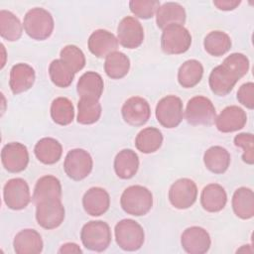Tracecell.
I'll list each match as a JSON object with an SVG mask.
<instances>
[{
	"label": "cell",
	"instance_id": "cell-3",
	"mask_svg": "<svg viewBox=\"0 0 254 254\" xmlns=\"http://www.w3.org/2000/svg\"><path fill=\"white\" fill-rule=\"evenodd\" d=\"M80 239L86 249L102 252L108 248L111 242L110 227L102 220H91L82 226Z\"/></svg>",
	"mask_w": 254,
	"mask_h": 254
},
{
	"label": "cell",
	"instance_id": "cell-43",
	"mask_svg": "<svg viewBox=\"0 0 254 254\" xmlns=\"http://www.w3.org/2000/svg\"><path fill=\"white\" fill-rule=\"evenodd\" d=\"M241 1L239 0H215L213 1V5L219 9V10H223V11H230V10H234L235 8H237L240 5Z\"/></svg>",
	"mask_w": 254,
	"mask_h": 254
},
{
	"label": "cell",
	"instance_id": "cell-21",
	"mask_svg": "<svg viewBox=\"0 0 254 254\" xmlns=\"http://www.w3.org/2000/svg\"><path fill=\"white\" fill-rule=\"evenodd\" d=\"M36 74L34 68L27 64H16L10 71L9 85L14 94L29 90L35 82Z\"/></svg>",
	"mask_w": 254,
	"mask_h": 254
},
{
	"label": "cell",
	"instance_id": "cell-16",
	"mask_svg": "<svg viewBox=\"0 0 254 254\" xmlns=\"http://www.w3.org/2000/svg\"><path fill=\"white\" fill-rule=\"evenodd\" d=\"M183 249L190 254H204L211 244L208 232L199 226H190L187 228L181 236Z\"/></svg>",
	"mask_w": 254,
	"mask_h": 254
},
{
	"label": "cell",
	"instance_id": "cell-13",
	"mask_svg": "<svg viewBox=\"0 0 254 254\" xmlns=\"http://www.w3.org/2000/svg\"><path fill=\"white\" fill-rule=\"evenodd\" d=\"M1 161L4 168L10 173H20L29 164L27 147L19 142L6 144L1 151Z\"/></svg>",
	"mask_w": 254,
	"mask_h": 254
},
{
	"label": "cell",
	"instance_id": "cell-33",
	"mask_svg": "<svg viewBox=\"0 0 254 254\" xmlns=\"http://www.w3.org/2000/svg\"><path fill=\"white\" fill-rule=\"evenodd\" d=\"M23 26L19 18L8 10L0 11V35L4 40L15 42L22 36Z\"/></svg>",
	"mask_w": 254,
	"mask_h": 254
},
{
	"label": "cell",
	"instance_id": "cell-23",
	"mask_svg": "<svg viewBox=\"0 0 254 254\" xmlns=\"http://www.w3.org/2000/svg\"><path fill=\"white\" fill-rule=\"evenodd\" d=\"M187 19L185 8L177 2H167L160 5L156 12V23L160 29L171 25H183Z\"/></svg>",
	"mask_w": 254,
	"mask_h": 254
},
{
	"label": "cell",
	"instance_id": "cell-38",
	"mask_svg": "<svg viewBox=\"0 0 254 254\" xmlns=\"http://www.w3.org/2000/svg\"><path fill=\"white\" fill-rule=\"evenodd\" d=\"M61 60L74 72H78L85 65V56L83 52L74 45L64 47L60 54Z\"/></svg>",
	"mask_w": 254,
	"mask_h": 254
},
{
	"label": "cell",
	"instance_id": "cell-25",
	"mask_svg": "<svg viewBox=\"0 0 254 254\" xmlns=\"http://www.w3.org/2000/svg\"><path fill=\"white\" fill-rule=\"evenodd\" d=\"M37 159L45 165H53L59 162L63 154L62 144L51 137L40 139L34 148Z\"/></svg>",
	"mask_w": 254,
	"mask_h": 254
},
{
	"label": "cell",
	"instance_id": "cell-11",
	"mask_svg": "<svg viewBox=\"0 0 254 254\" xmlns=\"http://www.w3.org/2000/svg\"><path fill=\"white\" fill-rule=\"evenodd\" d=\"M5 204L13 210L25 208L31 201L30 189L27 182L21 178L9 180L3 189Z\"/></svg>",
	"mask_w": 254,
	"mask_h": 254
},
{
	"label": "cell",
	"instance_id": "cell-32",
	"mask_svg": "<svg viewBox=\"0 0 254 254\" xmlns=\"http://www.w3.org/2000/svg\"><path fill=\"white\" fill-rule=\"evenodd\" d=\"M129 68L130 60L124 53L115 51L105 58L104 71L112 79L124 77L128 73Z\"/></svg>",
	"mask_w": 254,
	"mask_h": 254
},
{
	"label": "cell",
	"instance_id": "cell-44",
	"mask_svg": "<svg viewBox=\"0 0 254 254\" xmlns=\"http://www.w3.org/2000/svg\"><path fill=\"white\" fill-rule=\"evenodd\" d=\"M59 253L64 254V253H82V250L80 249V247L72 242H68V243H64L61 246V248L58 251Z\"/></svg>",
	"mask_w": 254,
	"mask_h": 254
},
{
	"label": "cell",
	"instance_id": "cell-40",
	"mask_svg": "<svg viewBox=\"0 0 254 254\" xmlns=\"http://www.w3.org/2000/svg\"><path fill=\"white\" fill-rule=\"evenodd\" d=\"M254 138L251 133H239L234 137V145L243 149L242 160L248 165L254 164Z\"/></svg>",
	"mask_w": 254,
	"mask_h": 254
},
{
	"label": "cell",
	"instance_id": "cell-31",
	"mask_svg": "<svg viewBox=\"0 0 254 254\" xmlns=\"http://www.w3.org/2000/svg\"><path fill=\"white\" fill-rule=\"evenodd\" d=\"M163 143L162 132L155 127H147L141 130L135 139L138 151L144 154L154 153L160 149Z\"/></svg>",
	"mask_w": 254,
	"mask_h": 254
},
{
	"label": "cell",
	"instance_id": "cell-37",
	"mask_svg": "<svg viewBox=\"0 0 254 254\" xmlns=\"http://www.w3.org/2000/svg\"><path fill=\"white\" fill-rule=\"evenodd\" d=\"M49 74L53 83L63 88L69 86L74 77V72L61 59L50 64Z\"/></svg>",
	"mask_w": 254,
	"mask_h": 254
},
{
	"label": "cell",
	"instance_id": "cell-30",
	"mask_svg": "<svg viewBox=\"0 0 254 254\" xmlns=\"http://www.w3.org/2000/svg\"><path fill=\"white\" fill-rule=\"evenodd\" d=\"M203 66L196 60L186 61L178 70V81L185 88L195 86L202 78Z\"/></svg>",
	"mask_w": 254,
	"mask_h": 254
},
{
	"label": "cell",
	"instance_id": "cell-17",
	"mask_svg": "<svg viewBox=\"0 0 254 254\" xmlns=\"http://www.w3.org/2000/svg\"><path fill=\"white\" fill-rule=\"evenodd\" d=\"M215 126L222 133H231L242 129L247 122L246 112L236 106L230 105L225 107L220 114L215 117Z\"/></svg>",
	"mask_w": 254,
	"mask_h": 254
},
{
	"label": "cell",
	"instance_id": "cell-39",
	"mask_svg": "<svg viewBox=\"0 0 254 254\" xmlns=\"http://www.w3.org/2000/svg\"><path fill=\"white\" fill-rule=\"evenodd\" d=\"M160 7V2L157 0H131L129 2L130 11L141 19H150Z\"/></svg>",
	"mask_w": 254,
	"mask_h": 254
},
{
	"label": "cell",
	"instance_id": "cell-36",
	"mask_svg": "<svg viewBox=\"0 0 254 254\" xmlns=\"http://www.w3.org/2000/svg\"><path fill=\"white\" fill-rule=\"evenodd\" d=\"M77 122L83 125L93 124L101 116V104L98 99L80 97L77 103Z\"/></svg>",
	"mask_w": 254,
	"mask_h": 254
},
{
	"label": "cell",
	"instance_id": "cell-1",
	"mask_svg": "<svg viewBox=\"0 0 254 254\" xmlns=\"http://www.w3.org/2000/svg\"><path fill=\"white\" fill-rule=\"evenodd\" d=\"M120 204L126 213L134 216H142L151 210L153 206V194L143 186H130L122 192Z\"/></svg>",
	"mask_w": 254,
	"mask_h": 254
},
{
	"label": "cell",
	"instance_id": "cell-8",
	"mask_svg": "<svg viewBox=\"0 0 254 254\" xmlns=\"http://www.w3.org/2000/svg\"><path fill=\"white\" fill-rule=\"evenodd\" d=\"M183 102L176 95H168L163 97L156 106V118L158 122L165 128H175L180 125L183 120Z\"/></svg>",
	"mask_w": 254,
	"mask_h": 254
},
{
	"label": "cell",
	"instance_id": "cell-24",
	"mask_svg": "<svg viewBox=\"0 0 254 254\" xmlns=\"http://www.w3.org/2000/svg\"><path fill=\"white\" fill-rule=\"evenodd\" d=\"M226 202V191L218 184H209L201 190L200 203L203 209L208 212H218L222 210Z\"/></svg>",
	"mask_w": 254,
	"mask_h": 254
},
{
	"label": "cell",
	"instance_id": "cell-18",
	"mask_svg": "<svg viewBox=\"0 0 254 254\" xmlns=\"http://www.w3.org/2000/svg\"><path fill=\"white\" fill-rule=\"evenodd\" d=\"M117 38L109 31L95 30L88 38V50L97 58H106L118 48Z\"/></svg>",
	"mask_w": 254,
	"mask_h": 254
},
{
	"label": "cell",
	"instance_id": "cell-2",
	"mask_svg": "<svg viewBox=\"0 0 254 254\" xmlns=\"http://www.w3.org/2000/svg\"><path fill=\"white\" fill-rule=\"evenodd\" d=\"M54 26L52 14L44 8H32L24 17L23 27L25 32L30 38L37 41L48 39L53 33Z\"/></svg>",
	"mask_w": 254,
	"mask_h": 254
},
{
	"label": "cell",
	"instance_id": "cell-35",
	"mask_svg": "<svg viewBox=\"0 0 254 254\" xmlns=\"http://www.w3.org/2000/svg\"><path fill=\"white\" fill-rule=\"evenodd\" d=\"M51 117L59 125L65 126L72 122L74 118V107L72 102L66 97H57L51 104Z\"/></svg>",
	"mask_w": 254,
	"mask_h": 254
},
{
	"label": "cell",
	"instance_id": "cell-26",
	"mask_svg": "<svg viewBox=\"0 0 254 254\" xmlns=\"http://www.w3.org/2000/svg\"><path fill=\"white\" fill-rule=\"evenodd\" d=\"M139 169L138 155L131 149L121 150L114 159V171L118 178L128 180L133 178Z\"/></svg>",
	"mask_w": 254,
	"mask_h": 254
},
{
	"label": "cell",
	"instance_id": "cell-22",
	"mask_svg": "<svg viewBox=\"0 0 254 254\" xmlns=\"http://www.w3.org/2000/svg\"><path fill=\"white\" fill-rule=\"evenodd\" d=\"M14 251L17 254H39L43 251V239L35 229L19 231L13 240Z\"/></svg>",
	"mask_w": 254,
	"mask_h": 254
},
{
	"label": "cell",
	"instance_id": "cell-9",
	"mask_svg": "<svg viewBox=\"0 0 254 254\" xmlns=\"http://www.w3.org/2000/svg\"><path fill=\"white\" fill-rule=\"evenodd\" d=\"M65 210L62 199L45 200L36 204V219L38 224L45 229L59 227L64 219Z\"/></svg>",
	"mask_w": 254,
	"mask_h": 254
},
{
	"label": "cell",
	"instance_id": "cell-27",
	"mask_svg": "<svg viewBox=\"0 0 254 254\" xmlns=\"http://www.w3.org/2000/svg\"><path fill=\"white\" fill-rule=\"evenodd\" d=\"M104 83L101 75L95 71H86L78 79L76 91L80 97L99 99L102 95Z\"/></svg>",
	"mask_w": 254,
	"mask_h": 254
},
{
	"label": "cell",
	"instance_id": "cell-42",
	"mask_svg": "<svg viewBox=\"0 0 254 254\" xmlns=\"http://www.w3.org/2000/svg\"><path fill=\"white\" fill-rule=\"evenodd\" d=\"M238 101L248 109L254 108V83L249 81L242 84L237 91Z\"/></svg>",
	"mask_w": 254,
	"mask_h": 254
},
{
	"label": "cell",
	"instance_id": "cell-20",
	"mask_svg": "<svg viewBox=\"0 0 254 254\" xmlns=\"http://www.w3.org/2000/svg\"><path fill=\"white\" fill-rule=\"evenodd\" d=\"M32 199L35 204L45 200L62 199V185L60 180L51 175L41 177L35 185Z\"/></svg>",
	"mask_w": 254,
	"mask_h": 254
},
{
	"label": "cell",
	"instance_id": "cell-10",
	"mask_svg": "<svg viewBox=\"0 0 254 254\" xmlns=\"http://www.w3.org/2000/svg\"><path fill=\"white\" fill-rule=\"evenodd\" d=\"M197 188L195 183L188 178L177 180L169 190V200L178 209H187L196 200Z\"/></svg>",
	"mask_w": 254,
	"mask_h": 254
},
{
	"label": "cell",
	"instance_id": "cell-34",
	"mask_svg": "<svg viewBox=\"0 0 254 254\" xmlns=\"http://www.w3.org/2000/svg\"><path fill=\"white\" fill-rule=\"evenodd\" d=\"M203 47L210 56L220 57L230 50L231 39L222 31H211L205 36Z\"/></svg>",
	"mask_w": 254,
	"mask_h": 254
},
{
	"label": "cell",
	"instance_id": "cell-6",
	"mask_svg": "<svg viewBox=\"0 0 254 254\" xmlns=\"http://www.w3.org/2000/svg\"><path fill=\"white\" fill-rule=\"evenodd\" d=\"M185 117L190 125H210L216 117L215 107L209 98L197 95L188 101Z\"/></svg>",
	"mask_w": 254,
	"mask_h": 254
},
{
	"label": "cell",
	"instance_id": "cell-12",
	"mask_svg": "<svg viewBox=\"0 0 254 254\" xmlns=\"http://www.w3.org/2000/svg\"><path fill=\"white\" fill-rule=\"evenodd\" d=\"M117 40L126 49H136L144 41V30L141 23L134 17L123 18L117 27Z\"/></svg>",
	"mask_w": 254,
	"mask_h": 254
},
{
	"label": "cell",
	"instance_id": "cell-15",
	"mask_svg": "<svg viewBox=\"0 0 254 254\" xmlns=\"http://www.w3.org/2000/svg\"><path fill=\"white\" fill-rule=\"evenodd\" d=\"M122 117L131 126H142L151 116V108L148 101L140 96L128 98L121 109Z\"/></svg>",
	"mask_w": 254,
	"mask_h": 254
},
{
	"label": "cell",
	"instance_id": "cell-29",
	"mask_svg": "<svg viewBox=\"0 0 254 254\" xmlns=\"http://www.w3.org/2000/svg\"><path fill=\"white\" fill-rule=\"evenodd\" d=\"M203 163L211 173L223 174L230 165V154L221 146H212L204 152Z\"/></svg>",
	"mask_w": 254,
	"mask_h": 254
},
{
	"label": "cell",
	"instance_id": "cell-41",
	"mask_svg": "<svg viewBox=\"0 0 254 254\" xmlns=\"http://www.w3.org/2000/svg\"><path fill=\"white\" fill-rule=\"evenodd\" d=\"M223 64L234 70L241 78L248 72L249 60L248 58L240 53H233L224 59Z\"/></svg>",
	"mask_w": 254,
	"mask_h": 254
},
{
	"label": "cell",
	"instance_id": "cell-28",
	"mask_svg": "<svg viewBox=\"0 0 254 254\" xmlns=\"http://www.w3.org/2000/svg\"><path fill=\"white\" fill-rule=\"evenodd\" d=\"M232 208L236 216L241 219H250L254 215V193L246 187L237 189L232 196Z\"/></svg>",
	"mask_w": 254,
	"mask_h": 254
},
{
	"label": "cell",
	"instance_id": "cell-7",
	"mask_svg": "<svg viewBox=\"0 0 254 254\" xmlns=\"http://www.w3.org/2000/svg\"><path fill=\"white\" fill-rule=\"evenodd\" d=\"M93 161L90 154L83 149L70 150L64 162V169L68 178L73 181L85 179L92 171Z\"/></svg>",
	"mask_w": 254,
	"mask_h": 254
},
{
	"label": "cell",
	"instance_id": "cell-14",
	"mask_svg": "<svg viewBox=\"0 0 254 254\" xmlns=\"http://www.w3.org/2000/svg\"><path fill=\"white\" fill-rule=\"evenodd\" d=\"M240 78L241 77L234 70L222 64L211 70L208 83L211 91L215 95L225 96L230 93Z\"/></svg>",
	"mask_w": 254,
	"mask_h": 254
},
{
	"label": "cell",
	"instance_id": "cell-5",
	"mask_svg": "<svg viewBox=\"0 0 254 254\" xmlns=\"http://www.w3.org/2000/svg\"><path fill=\"white\" fill-rule=\"evenodd\" d=\"M191 45V36L183 25H171L163 30L161 48L167 55L186 53Z\"/></svg>",
	"mask_w": 254,
	"mask_h": 254
},
{
	"label": "cell",
	"instance_id": "cell-19",
	"mask_svg": "<svg viewBox=\"0 0 254 254\" xmlns=\"http://www.w3.org/2000/svg\"><path fill=\"white\" fill-rule=\"evenodd\" d=\"M82 205L87 214L100 216L105 213L110 206L109 193L99 187L90 188L83 194Z\"/></svg>",
	"mask_w": 254,
	"mask_h": 254
},
{
	"label": "cell",
	"instance_id": "cell-4",
	"mask_svg": "<svg viewBox=\"0 0 254 254\" xmlns=\"http://www.w3.org/2000/svg\"><path fill=\"white\" fill-rule=\"evenodd\" d=\"M117 245L124 251H137L143 246L145 233L143 227L133 219H122L114 228Z\"/></svg>",
	"mask_w": 254,
	"mask_h": 254
}]
</instances>
